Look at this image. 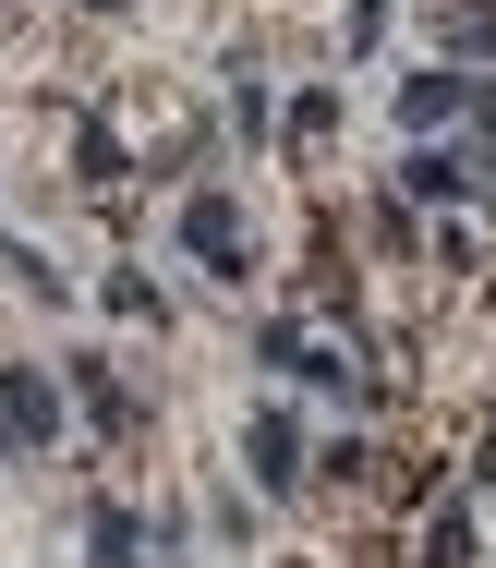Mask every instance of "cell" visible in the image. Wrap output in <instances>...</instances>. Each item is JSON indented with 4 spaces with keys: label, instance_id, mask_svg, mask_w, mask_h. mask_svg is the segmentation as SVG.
Segmentation results:
<instances>
[{
    "label": "cell",
    "instance_id": "6da1fadb",
    "mask_svg": "<svg viewBox=\"0 0 496 568\" xmlns=\"http://www.w3.org/2000/svg\"><path fill=\"white\" fill-rule=\"evenodd\" d=\"M182 242H194V266H219V278H243V266H254V230H243L231 194H194V206H182Z\"/></svg>",
    "mask_w": 496,
    "mask_h": 568
},
{
    "label": "cell",
    "instance_id": "7a4b0ae2",
    "mask_svg": "<svg viewBox=\"0 0 496 568\" xmlns=\"http://www.w3.org/2000/svg\"><path fill=\"white\" fill-rule=\"evenodd\" d=\"M387 194H399V219H448V206H473V170H460V158H436V145H412Z\"/></svg>",
    "mask_w": 496,
    "mask_h": 568
},
{
    "label": "cell",
    "instance_id": "3957f363",
    "mask_svg": "<svg viewBox=\"0 0 496 568\" xmlns=\"http://www.w3.org/2000/svg\"><path fill=\"white\" fill-rule=\"evenodd\" d=\"M243 459H254V496H303V424H291V412H254Z\"/></svg>",
    "mask_w": 496,
    "mask_h": 568
},
{
    "label": "cell",
    "instance_id": "277c9868",
    "mask_svg": "<svg viewBox=\"0 0 496 568\" xmlns=\"http://www.w3.org/2000/svg\"><path fill=\"white\" fill-rule=\"evenodd\" d=\"M49 436H61V399H49V375L12 363L0 375V448H49Z\"/></svg>",
    "mask_w": 496,
    "mask_h": 568
},
{
    "label": "cell",
    "instance_id": "5b68a950",
    "mask_svg": "<svg viewBox=\"0 0 496 568\" xmlns=\"http://www.w3.org/2000/svg\"><path fill=\"white\" fill-rule=\"evenodd\" d=\"M460 110H473V73H448V61L436 73H399V133H448Z\"/></svg>",
    "mask_w": 496,
    "mask_h": 568
},
{
    "label": "cell",
    "instance_id": "8992f818",
    "mask_svg": "<svg viewBox=\"0 0 496 568\" xmlns=\"http://www.w3.org/2000/svg\"><path fill=\"white\" fill-rule=\"evenodd\" d=\"M85 568H145V532H133V508L98 496V520H85Z\"/></svg>",
    "mask_w": 496,
    "mask_h": 568
},
{
    "label": "cell",
    "instance_id": "52a82bcc",
    "mask_svg": "<svg viewBox=\"0 0 496 568\" xmlns=\"http://www.w3.org/2000/svg\"><path fill=\"white\" fill-rule=\"evenodd\" d=\"M73 387H85V424H98V436H133V387L110 363H73Z\"/></svg>",
    "mask_w": 496,
    "mask_h": 568
},
{
    "label": "cell",
    "instance_id": "ba28073f",
    "mask_svg": "<svg viewBox=\"0 0 496 568\" xmlns=\"http://www.w3.org/2000/svg\"><path fill=\"white\" fill-rule=\"evenodd\" d=\"M436 37L460 61H496V0H436Z\"/></svg>",
    "mask_w": 496,
    "mask_h": 568
},
{
    "label": "cell",
    "instance_id": "9c48e42d",
    "mask_svg": "<svg viewBox=\"0 0 496 568\" xmlns=\"http://www.w3.org/2000/svg\"><path fill=\"white\" fill-rule=\"evenodd\" d=\"M473 158H460V170H473V194H496V85H473Z\"/></svg>",
    "mask_w": 496,
    "mask_h": 568
},
{
    "label": "cell",
    "instance_id": "30bf717a",
    "mask_svg": "<svg viewBox=\"0 0 496 568\" xmlns=\"http://www.w3.org/2000/svg\"><path fill=\"white\" fill-rule=\"evenodd\" d=\"M73 12H122V0H73Z\"/></svg>",
    "mask_w": 496,
    "mask_h": 568
}]
</instances>
